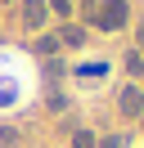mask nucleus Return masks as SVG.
<instances>
[{
	"instance_id": "obj_1",
	"label": "nucleus",
	"mask_w": 144,
	"mask_h": 148,
	"mask_svg": "<svg viewBox=\"0 0 144 148\" xmlns=\"http://www.w3.org/2000/svg\"><path fill=\"white\" fill-rule=\"evenodd\" d=\"M95 23H99L104 32L126 27V0H104V5H99V14H95Z\"/></svg>"
},
{
	"instance_id": "obj_2",
	"label": "nucleus",
	"mask_w": 144,
	"mask_h": 148,
	"mask_svg": "<svg viewBox=\"0 0 144 148\" xmlns=\"http://www.w3.org/2000/svg\"><path fill=\"white\" fill-rule=\"evenodd\" d=\"M45 18H50V0H23V27L27 32L45 27Z\"/></svg>"
},
{
	"instance_id": "obj_3",
	"label": "nucleus",
	"mask_w": 144,
	"mask_h": 148,
	"mask_svg": "<svg viewBox=\"0 0 144 148\" xmlns=\"http://www.w3.org/2000/svg\"><path fill=\"white\" fill-rule=\"evenodd\" d=\"M117 108H122L126 117H140V112H144V90H140V85H122V94H117Z\"/></svg>"
},
{
	"instance_id": "obj_4",
	"label": "nucleus",
	"mask_w": 144,
	"mask_h": 148,
	"mask_svg": "<svg viewBox=\"0 0 144 148\" xmlns=\"http://www.w3.org/2000/svg\"><path fill=\"white\" fill-rule=\"evenodd\" d=\"M59 40H63V45H81V40H86V32H81V27H63Z\"/></svg>"
},
{
	"instance_id": "obj_5",
	"label": "nucleus",
	"mask_w": 144,
	"mask_h": 148,
	"mask_svg": "<svg viewBox=\"0 0 144 148\" xmlns=\"http://www.w3.org/2000/svg\"><path fill=\"white\" fill-rule=\"evenodd\" d=\"M0 148H18V130L14 126H0Z\"/></svg>"
},
{
	"instance_id": "obj_6",
	"label": "nucleus",
	"mask_w": 144,
	"mask_h": 148,
	"mask_svg": "<svg viewBox=\"0 0 144 148\" xmlns=\"http://www.w3.org/2000/svg\"><path fill=\"white\" fill-rule=\"evenodd\" d=\"M72 148H95V135H90V130H77V135H72Z\"/></svg>"
},
{
	"instance_id": "obj_7",
	"label": "nucleus",
	"mask_w": 144,
	"mask_h": 148,
	"mask_svg": "<svg viewBox=\"0 0 144 148\" xmlns=\"http://www.w3.org/2000/svg\"><path fill=\"white\" fill-rule=\"evenodd\" d=\"M126 72H144V54H126Z\"/></svg>"
},
{
	"instance_id": "obj_8",
	"label": "nucleus",
	"mask_w": 144,
	"mask_h": 148,
	"mask_svg": "<svg viewBox=\"0 0 144 148\" xmlns=\"http://www.w3.org/2000/svg\"><path fill=\"white\" fill-rule=\"evenodd\" d=\"M50 5H54V14H59V18H68V14H72V0H50Z\"/></svg>"
},
{
	"instance_id": "obj_9",
	"label": "nucleus",
	"mask_w": 144,
	"mask_h": 148,
	"mask_svg": "<svg viewBox=\"0 0 144 148\" xmlns=\"http://www.w3.org/2000/svg\"><path fill=\"white\" fill-rule=\"evenodd\" d=\"M140 49H144V23H140Z\"/></svg>"
},
{
	"instance_id": "obj_10",
	"label": "nucleus",
	"mask_w": 144,
	"mask_h": 148,
	"mask_svg": "<svg viewBox=\"0 0 144 148\" xmlns=\"http://www.w3.org/2000/svg\"><path fill=\"white\" fill-rule=\"evenodd\" d=\"M0 5H5V0H0Z\"/></svg>"
}]
</instances>
